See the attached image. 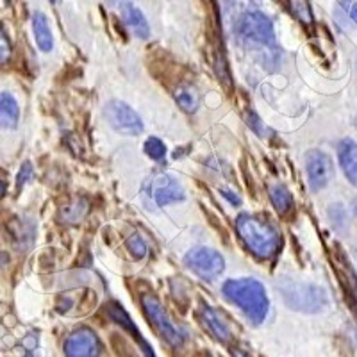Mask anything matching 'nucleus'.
I'll return each mask as SVG.
<instances>
[{
  "label": "nucleus",
  "instance_id": "obj_1",
  "mask_svg": "<svg viewBox=\"0 0 357 357\" xmlns=\"http://www.w3.org/2000/svg\"><path fill=\"white\" fill-rule=\"evenodd\" d=\"M223 296L240 307L254 325H259L268 317V295L264 286L256 279H231L222 286Z\"/></svg>",
  "mask_w": 357,
  "mask_h": 357
},
{
  "label": "nucleus",
  "instance_id": "obj_2",
  "mask_svg": "<svg viewBox=\"0 0 357 357\" xmlns=\"http://www.w3.org/2000/svg\"><path fill=\"white\" fill-rule=\"evenodd\" d=\"M236 231L240 234L245 247L259 259H270L279 252V229L261 216L240 215L236 218Z\"/></svg>",
  "mask_w": 357,
  "mask_h": 357
},
{
  "label": "nucleus",
  "instance_id": "obj_3",
  "mask_svg": "<svg viewBox=\"0 0 357 357\" xmlns=\"http://www.w3.org/2000/svg\"><path fill=\"white\" fill-rule=\"evenodd\" d=\"M236 33L245 43L256 45L266 52V59H275L279 49L275 43V31L272 20L263 13H245L236 24Z\"/></svg>",
  "mask_w": 357,
  "mask_h": 357
},
{
  "label": "nucleus",
  "instance_id": "obj_4",
  "mask_svg": "<svg viewBox=\"0 0 357 357\" xmlns=\"http://www.w3.org/2000/svg\"><path fill=\"white\" fill-rule=\"evenodd\" d=\"M279 289L286 304L295 311L320 312L329 304L327 293L320 286L296 282V280H282L279 284Z\"/></svg>",
  "mask_w": 357,
  "mask_h": 357
},
{
  "label": "nucleus",
  "instance_id": "obj_5",
  "mask_svg": "<svg viewBox=\"0 0 357 357\" xmlns=\"http://www.w3.org/2000/svg\"><path fill=\"white\" fill-rule=\"evenodd\" d=\"M142 305L143 309H145L146 318L151 320L152 327L158 331V334L162 340L167 341V343H170L172 347L183 345L184 340H186V333L172 321V318L168 317V312L165 311L162 304L154 295L145 293V295L142 296Z\"/></svg>",
  "mask_w": 357,
  "mask_h": 357
},
{
  "label": "nucleus",
  "instance_id": "obj_6",
  "mask_svg": "<svg viewBox=\"0 0 357 357\" xmlns=\"http://www.w3.org/2000/svg\"><path fill=\"white\" fill-rule=\"evenodd\" d=\"M184 264L204 280H215L225 270V259L222 254L209 247H197L188 252Z\"/></svg>",
  "mask_w": 357,
  "mask_h": 357
},
{
  "label": "nucleus",
  "instance_id": "obj_7",
  "mask_svg": "<svg viewBox=\"0 0 357 357\" xmlns=\"http://www.w3.org/2000/svg\"><path fill=\"white\" fill-rule=\"evenodd\" d=\"M106 120L116 132L138 136L143 132V120L130 106L122 100H111L104 107Z\"/></svg>",
  "mask_w": 357,
  "mask_h": 357
},
{
  "label": "nucleus",
  "instance_id": "obj_8",
  "mask_svg": "<svg viewBox=\"0 0 357 357\" xmlns=\"http://www.w3.org/2000/svg\"><path fill=\"white\" fill-rule=\"evenodd\" d=\"M146 195L151 197V200L158 207L183 202L186 199V193H184L183 186L178 184V181H175L172 175L167 174H159L149 181V184H146Z\"/></svg>",
  "mask_w": 357,
  "mask_h": 357
},
{
  "label": "nucleus",
  "instance_id": "obj_9",
  "mask_svg": "<svg viewBox=\"0 0 357 357\" xmlns=\"http://www.w3.org/2000/svg\"><path fill=\"white\" fill-rule=\"evenodd\" d=\"M305 172H307V183L312 191L324 190L334 177L333 159L325 152L312 149L305 154Z\"/></svg>",
  "mask_w": 357,
  "mask_h": 357
},
{
  "label": "nucleus",
  "instance_id": "obj_10",
  "mask_svg": "<svg viewBox=\"0 0 357 357\" xmlns=\"http://www.w3.org/2000/svg\"><path fill=\"white\" fill-rule=\"evenodd\" d=\"M102 352L100 340L88 327L73 331L65 341L66 357H98Z\"/></svg>",
  "mask_w": 357,
  "mask_h": 357
},
{
  "label": "nucleus",
  "instance_id": "obj_11",
  "mask_svg": "<svg viewBox=\"0 0 357 357\" xmlns=\"http://www.w3.org/2000/svg\"><path fill=\"white\" fill-rule=\"evenodd\" d=\"M337 161L347 181L357 188V143L354 139H341L337 145Z\"/></svg>",
  "mask_w": 357,
  "mask_h": 357
},
{
  "label": "nucleus",
  "instance_id": "obj_12",
  "mask_svg": "<svg viewBox=\"0 0 357 357\" xmlns=\"http://www.w3.org/2000/svg\"><path fill=\"white\" fill-rule=\"evenodd\" d=\"M200 318H202L206 329L213 334L215 340H218L220 343H229L231 341V329H229V325L223 321V318L220 317L215 309L209 307V305H202Z\"/></svg>",
  "mask_w": 357,
  "mask_h": 357
},
{
  "label": "nucleus",
  "instance_id": "obj_13",
  "mask_svg": "<svg viewBox=\"0 0 357 357\" xmlns=\"http://www.w3.org/2000/svg\"><path fill=\"white\" fill-rule=\"evenodd\" d=\"M123 22L129 27L130 33L134 34L139 40H146L151 36V25L146 22L145 15L142 13V9H138L132 4H123Z\"/></svg>",
  "mask_w": 357,
  "mask_h": 357
},
{
  "label": "nucleus",
  "instance_id": "obj_14",
  "mask_svg": "<svg viewBox=\"0 0 357 357\" xmlns=\"http://www.w3.org/2000/svg\"><path fill=\"white\" fill-rule=\"evenodd\" d=\"M20 122V107L17 98L4 91L0 93V127L2 129H17Z\"/></svg>",
  "mask_w": 357,
  "mask_h": 357
},
{
  "label": "nucleus",
  "instance_id": "obj_15",
  "mask_svg": "<svg viewBox=\"0 0 357 357\" xmlns=\"http://www.w3.org/2000/svg\"><path fill=\"white\" fill-rule=\"evenodd\" d=\"M33 34L41 52H50V50H52L54 47L52 31H50L47 17L40 11H36L33 15Z\"/></svg>",
  "mask_w": 357,
  "mask_h": 357
},
{
  "label": "nucleus",
  "instance_id": "obj_16",
  "mask_svg": "<svg viewBox=\"0 0 357 357\" xmlns=\"http://www.w3.org/2000/svg\"><path fill=\"white\" fill-rule=\"evenodd\" d=\"M268 195H270V200H272L273 207H275L279 215H288L293 209V195L284 184H270Z\"/></svg>",
  "mask_w": 357,
  "mask_h": 357
},
{
  "label": "nucleus",
  "instance_id": "obj_17",
  "mask_svg": "<svg viewBox=\"0 0 357 357\" xmlns=\"http://www.w3.org/2000/svg\"><path fill=\"white\" fill-rule=\"evenodd\" d=\"M109 314H111V317H113V320L116 321V324H120V325H122V327H126V329L129 331V333L132 334V336L139 341V345L143 347V350H145L146 356L154 357V354H152V349L149 345H146L145 340H143L142 334H139V331L136 329V327H134V324H132V320H130V318H129V314H127V312L123 311V309L120 307V305H118V304H111L109 305Z\"/></svg>",
  "mask_w": 357,
  "mask_h": 357
},
{
  "label": "nucleus",
  "instance_id": "obj_18",
  "mask_svg": "<svg viewBox=\"0 0 357 357\" xmlns=\"http://www.w3.org/2000/svg\"><path fill=\"white\" fill-rule=\"evenodd\" d=\"M175 102L177 106L184 111V113H195L199 109L200 97L197 93L195 88L191 86H181V88L175 91Z\"/></svg>",
  "mask_w": 357,
  "mask_h": 357
},
{
  "label": "nucleus",
  "instance_id": "obj_19",
  "mask_svg": "<svg viewBox=\"0 0 357 357\" xmlns=\"http://www.w3.org/2000/svg\"><path fill=\"white\" fill-rule=\"evenodd\" d=\"M289 9H291L293 17L304 25L312 24V13L309 0H289Z\"/></svg>",
  "mask_w": 357,
  "mask_h": 357
},
{
  "label": "nucleus",
  "instance_id": "obj_20",
  "mask_svg": "<svg viewBox=\"0 0 357 357\" xmlns=\"http://www.w3.org/2000/svg\"><path fill=\"white\" fill-rule=\"evenodd\" d=\"M86 211H88V204H86L84 200L77 199L75 202L70 204V206H66L65 209H63V218L68 223H75L86 215Z\"/></svg>",
  "mask_w": 357,
  "mask_h": 357
},
{
  "label": "nucleus",
  "instance_id": "obj_21",
  "mask_svg": "<svg viewBox=\"0 0 357 357\" xmlns=\"http://www.w3.org/2000/svg\"><path fill=\"white\" fill-rule=\"evenodd\" d=\"M145 154L151 159L159 161V159H162L167 155V145H165L159 138H155V136H151V138L145 142Z\"/></svg>",
  "mask_w": 357,
  "mask_h": 357
},
{
  "label": "nucleus",
  "instance_id": "obj_22",
  "mask_svg": "<svg viewBox=\"0 0 357 357\" xmlns=\"http://www.w3.org/2000/svg\"><path fill=\"white\" fill-rule=\"evenodd\" d=\"M247 126L250 127V129L254 130L257 136H259V138H268L270 134H273L272 130L264 126V122H261V118L257 116L254 111H248V113H247Z\"/></svg>",
  "mask_w": 357,
  "mask_h": 357
},
{
  "label": "nucleus",
  "instance_id": "obj_23",
  "mask_svg": "<svg viewBox=\"0 0 357 357\" xmlns=\"http://www.w3.org/2000/svg\"><path fill=\"white\" fill-rule=\"evenodd\" d=\"M127 250L132 254V257H136V259H143V257L146 256V245L145 241L142 240V236L138 234H132L127 240Z\"/></svg>",
  "mask_w": 357,
  "mask_h": 357
},
{
  "label": "nucleus",
  "instance_id": "obj_24",
  "mask_svg": "<svg viewBox=\"0 0 357 357\" xmlns=\"http://www.w3.org/2000/svg\"><path fill=\"white\" fill-rule=\"evenodd\" d=\"M9 59H11V43L8 36L0 31V65H6Z\"/></svg>",
  "mask_w": 357,
  "mask_h": 357
},
{
  "label": "nucleus",
  "instance_id": "obj_25",
  "mask_svg": "<svg viewBox=\"0 0 357 357\" xmlns=\"http://www.w3.org/2000/svg\"><path fill=\"white\" fill-rule=\"evenodd\" d=\"M31 175H33V165H31V162H24L20 168V172H18V178H17L18 190H22V188L27 184V181L31 178Z\"/></svg>",
  "mask_w": 357,
  "mask_h": 357
},
{
  "label": "nucleus",
  "instance_id": "obj_26",
  "mask_svg": "<svg viewBox=\"0 0 357 357\" xmlns=\"http://www.w3.org/2000/svg\"><path fill=\"white\" fill-rule=\"evenodd\" d=\"M220 193H222V197H225V199H227L229 202L232 204V206H240V204H241L240 197L234 195L231 190H220Z\"/></svg>",
  "mask_w": 357,
  "mask_h": 357
},
{
  "label": "nucleus",
  "instance_id": "obj_27",
  "mask_svg": "<svg viewBox=\"0 0 357 357\" xmlns=\"http://www.w3.org/2000/svg\"><path fill=\"white\" fill-rule=\"evenodd\" d=\"M347 11H349V17L352 18L354 24L357 25V4H350V8Z\"/></svg>",
  "mask_w": 357,
  "mask_h": 357
},
{
  "label": "nucleus",
  "instance_id": "obj_28",
  "mask_svg": "<svg viewBox=\"0 0 357 357\" xmlns=\"http://www.w3.org/2000/svg\"><path fill=\"white\" fill-rule=\"evenodd\" d=\"M4 195H6V184L0 181V199H2Z\"/></svg>",
  "mask_w": 357,
  "mask_h": 357
},
{
  "label": "nucleus",
  "instance_id": "obj_29",
  "mask_svg": "<svg viewBox=\"0 0 357 357\" xmlns=\"http://www.w3.org/2000/svg\"><path fill=\"white\" fill-rule=\"evenodd\" d=\"M238 357H247L243 352H238Z\"/></svg>",
  "mask_w": 357,
  "mask_h": 357
},
{
  "label": "nucleus",
  "instance_id": "obj_30",
  "mask_svg": "<svg viewBox=\"0 0 357 357\" xmlns=\"http://www.w3.org/2000/svg\"><path fill=\"white\" fill-rule=\"evenodd\" d=\"M50 2H52V4H56V2H57V0H50Z\"/></svg>",
  "mask_w": 357,
  "mask_h": 357
}]
</instances>
